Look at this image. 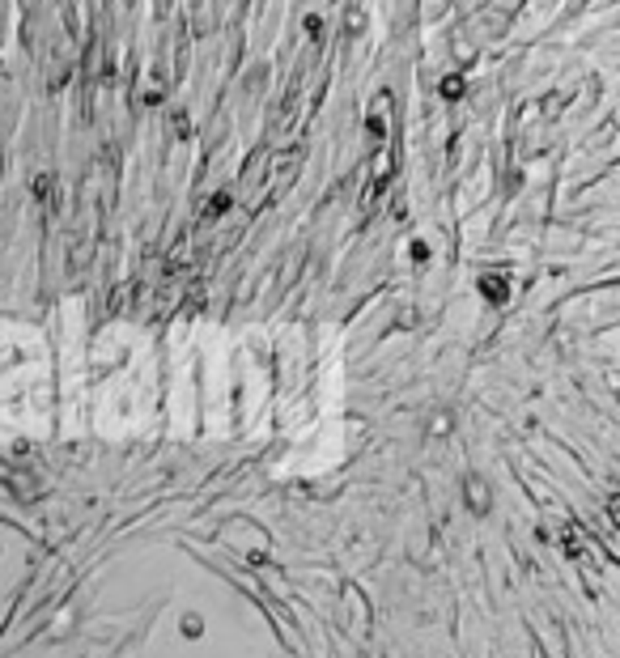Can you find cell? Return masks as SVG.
<instances>
[{"mask_svg": "<svg viewBox=\"0 0 620 658\" xmlns=\"http://www.w3.org/2000/svg\"><path fill=\"white\" fill-rule=\"evenodd\" d=\"M319 30H323V17L310 13V17H306V34H310V38H319Z\"/></svg>", "mask_w": 620, "mask_h": 658, "instance_id": "6", "label": "cell"}, {"mask_svg": "<svg viewBox=\"0 0 620 658\" xmlns=\"http://www.w3.org/2000/svg\"><path fill=\"white\" fill-rule=\"evenodd\" d=\"M480 293L497 306V302L510 298V281H505V277H493V272H489V277H480Z\"/></svg>", "mask_w": 620, "mask_h": 658, "instance_id": "3", "label": "cell"}, {"mask_svg": "<svg viewBox=\"0 0 620 658\" xmlns=\"http://www.w3.org/2000/svg\"><path fill=\"white\" fill-rule=\"evenodd\" d=\"M442 98H450V102L463 98V77H446V81H442Z\"/></svg>", "mask_w": 620, "mask_h": 658, "instance_id": "5", "label": "cell"}, {"mask_svg": "<svg viewBox=\"0 0 620 658\" xmlns=\"http://www.w3.org/2000/svg\"><path fill=\"white\" fill-rule=\"evenodd\" d=\"M387 106H391V94H378V106H370V115H366V128L374 140L387 136Z\"/></svg>", "mask_w": 620, "mask_h": 658, "instance_id": "2", "label": "cell"}, {"mask_svg": "<svg viewBox=\"0 0 620 658\" xmlns=\"http://www.w3.org/2000/svg\"><path fill=\"white\" fill-rule=\"evenodd\" d=\"M230 204H234V196H230V191H217V196L209 200V208H204V226H209V221H217V217H221Z\"/></svg>", "mask_w": 620, "mask_h": 658, "instance_id": "4", "label": "cell"}, {"mask_svg": "<svg viewBox=\"0 0 620 658\" xmlns=\"http://www.w3.org/2000/svg\"><path fill=\"white\" fill-rule=\"evenodd\" d=\"M297 170H302V149L281 153V157H276V166H272V175H268V191H272V196H281V191L297 179Z\"/></svg>", "mask_w": 620, "mask_h": 658, "instance_id": "1", "label": "cell"}]
</instances>
